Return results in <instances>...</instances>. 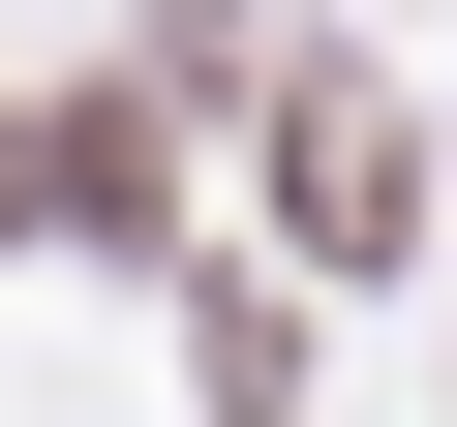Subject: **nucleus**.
<instances>
[{"mask_svg":"<svg viewBox=\"0 0 457 427\" xmlns=\"http://www.w3.org/2000/svg\"><path fill=\"white\" fill-rule=\"evenodd\" d=\"M396 214H427V122L366 62H275V245L305 275H396Z\"/></svg>","mask_w":457,"mask_h":427,"instance_id":"f257e3e1","label":"nucleus"},{"mask_svg":"<svg viewBox=\"0 0 457 427\" xmlns=\"http://www.w3.org/2000/svg\"><path fill=\"white\" fill-rule=\"evenodd\" d=\"M153 62H275V0H153Z\"/></svg>","mask_w":457,"mask_h":427,"instance_id":"f03ea898","label":"nucleus"},{"mask_svg":"<svg viewBox=\"0 0 457 427\" xmlns=\"http://www.w3.org/2000/svg\"><path fill=\"white\" fill-rule=\"evenodd\" d=\"M0 214H62V153H31V122H0Z\"/></svg>","mask_w":457,"mask_h":427,"instance_id":"7ed1b4c3","label":"nucleus"}]
</instances>
